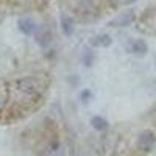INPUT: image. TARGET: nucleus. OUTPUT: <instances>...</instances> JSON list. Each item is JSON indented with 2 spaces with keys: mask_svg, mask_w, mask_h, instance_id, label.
I'll return each mask as SVG.
<instances>
[{
  "mask_svg": "<svg viewBox=\"0 0 156 156\" xmlns=\"http://www.w3.org/2000/svg\"><path fill=\"white\" fill-rule=\"evenodd\" d=\"M56 55L50 0H0V125L27 119L45 103Z\"/></svg>",
  "mask_w": 156,
  "mask_h": 156,
  "instance_id": "f257e3e1",
  "label": "nucleus"
},
{
  "mask_svg": "<svg viewBox=\"0 0 156 156\" xmlns=\"http://www.w3.org/2000/svg\"><path fill=\"white\" fill-rule=\"evenodd\" d=\"M154 142H156L154 134L150 131V129H144V131L137 136V142H136V144H137V150L147 153V151H150L153 148Z\"/></svg>",
  "mask_w": 156,
  "mask_h": 156,
  "instance_id": "7ed1b4c3",
  "label": "nucleus"
},
{
  "mask_svg": "<svg viewBox=\"0 0 156 156\" xmlns=\"http://www.w3.org/2000/svg\"><path fill=\"white\" fill-rule=\"evenodd\" d=\"M62 22L70 25H92L112 16L133 0H56Z\"/></svg>",
  "mask_w": 156,
  "mask_h": 156,
  "instance_id": "f03ea898",
  "label": "nucleus"
}]
</instances>
